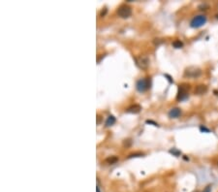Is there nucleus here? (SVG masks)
Listing matches in <instances>:
<instances>
[{"mask_svg": "<svg viewBox=\"0 0 218 192\" xmlns=\"http://www.w3.org/2000/svg\"><path fill=\"white\" fill-rule=\"evenodd\" d=\"M215 17H216V19H218V14H217V15H215Z\"/></svg>", "mask_w": 218, "mask_h": 192, "instance_id": "nucleus-18", "label": "nucleus"}, {"mask_svg": "<svg viewBox=\"0 0 218 192\" xmlns=\"http://www.w3.org/2000/svg\"><path fill=\"white\" fill-rule=\"evenodd\" d=\"M96 192H100V189H99V186H97V188H96Z\"/></svg>", "mask_w": 218, "mask_h": 192, "instance_id": "nucleus-17", "label": "nucleus"}, {"mask_svg": "<svg viewBox=\"0 0 218 192\" xmlns=\"http://www.w3.org/2000/svg\"><path fill=\"white\" fill-rule=\"evenodd\" d=\"M115 118L113 115H109L108 116V118H107V120H106V123H105V126L106 127H110V126H112V125H113L115 124Z\"/></svg>", "mask_w": 218, "mask_h": 192, "instance_id": "nucleus-10", "label": "nucleus"}, {"mask_svg": "<svg viewBox=\"0 0 218 192\" xmlns=\"http://www.w3.org/2000/svg\"><path fill=\"white\" fill-rule=\"evenodd\" d=\"M208 91V86H206V84H199L196 88H195V93L198 95H202V94H205Z\"/></svg>", "mask_w": 218, "mask_h": 192, "instance_id": "nucleus-9", "label": "nucleus"}, {"mask_svg": "<svg viewBox=\"0 0 218 192\" xmlns=\"http://www.w3.org/2000/svg\"><path fill=\"white\" fill-rule=\"evenodd\" d=\"M168 115H169V118H177L181 115V110H180L179 108H173V109L170 110Z\"/></svg>", "mask_w": 218, "mask_h": 192, "instance_id": "nucleus-7", "label": "nucleus"}, {"mask_svg": "<svg viewBox=\"0 0 218 192\" xmlns=\"http://www.w3.org/2000/svg\"><path fill=\"white\" fill-rule=\"evenodd\" d=\"M200 130L201 131H203V132H209V129H208V128H206L205 126H201L200 127Z\"/></svg>", "mask_w": 218, "mask_h": 192, "instance_id": "nucleus-16", "label": "nucleus"}, {"mask_svg": "<svg viewBox=\"0 0 218 192\" xmlns=\"http://www.w3.org/2000/svg\"><path fill=\"white\" fill-rule=\"evenodd\" d=\"M118 161V158H117V156H109L108 158H106L105 159V162L107 163V164H115V163H116Z\"/></svg>", "mask_w": 218, "mask_h": 192, "instance_id": "nucleus-11", "label": "nucleus"}, {"mask_svg": "<svg viewBox=\"0 0 218 192\" xmlns=\"http://www.w3.org/2000/svg\"><path fill=\"white\" fill-rule=\"evenodd\" d=\"M142 155H144V153H142V152H135V153L130 154V155L128 156V158H132V157H140V156H142Z\"/></svg>", "mask_w": 218, "mask_h": 192, "instance_id": "nucleus-14", "label": "nucleus"}, {"mask_svg": "<svg viewBox=\"0 0 218 192\" xmlns=\"http://www.w3.org/2000/svg\"><path fill=\"white\" fill-rule=\"evenodd\" d=\"M117 15L122 19H128L132 15V9H131L130 6L122 4L117 9Z\"/></svg>", "mask_w": 218, "mask_h": 192, "instance_id": "nucleus-4", "label": "nucleus"}, {"mask_svg": "<svg viewBox=\"0 0 218 192\" xmlns=\"http://www.w3.org/2000/svg\"><path fill=\"white\" fill-rule=\"evenodd\" d=\"M206 22V17L203 15H199V16L194 17L190 22V26L193 28H199L203 26Z\"/></svg>", "mask_w": 218, "mask_h": 192, "instance_id": "nucleus-5", "label": "nucleus"}, {"mask_svg": "<svg viewBox=\"0 0 218 192\" xmlns=\"http://www.w3.org/2000/svg\"><path fill=\"white\" fill-rule=\"evenodd\" d=\"M135 61L139 68L144 69V70L146 69L148 65H149V59H148V57L145 56V55H141V56H139V57H136Z\"/></svg>", "mask_w": 218, "mask_h": 192, "instance_id": "nucleus-6", "label": "nucleus"}, {"mask_svg": "<svg viewBox=\"0 0 218 192\" xmlns=\"http://www.w3.org/2000/svg\"><path fill=\"white\" fill-rule=\"evenodd\" d=\"M173 47L174 49H181L183 47V43L180 40H176L173 42Z\"/></svg>", "mask_w": 218, "mask_h": 192, "instance_id": "nucleus-12", "label": "nucleus"}, {"mask_svg": "<svg viewBox=\"0 0 218 192\" xmlns=\"http://www.w3.org/2000/svg\"><path fill=\"white\" fill-rule=\"evenodd\" d=\"M201 192H211V185H208L203 191H201Z\"/></svg>", "mask_w": 218, "mask_h": 192, "instance_id": "nucleus-15", "label": "nucleus"}, {"mask_svg": "<svg viewBox=\"0 0 218 192\" xmlns=\"http://www.w3.org/2000/svg\"><path fill=\"white\" fill-rule=\"evenodd\" d=\"M190 89V84L188 83H181L178 86V92H177L176 99L178 101H183L188 98L189 93L188 90Z\"/></svg>", "mask_w": 218, "mask_h": 192, "instance_id": "nucleus-3", "label": "nucleus"}, {"mask_svg": "<svg viewBox=\"0 0 218 192\" xmlns=\"http://www.w3.org/2000/svg\"><path fill=\"white\" fill-rule=\"evenodd\" d=\"M150 86H151V80L149 77H147L144 79H140L136 83V88L139 92H144L147 89L150 88Z\"/></svg>", "mask_w": 218, "mask_h": 192, "instance_id": "nucleus-2", "label": "nucleus"}, {"mask_svg": "<svg viewBox=\"0 0 218 192\" xmlns=\"http://www.w3.org/2000/svg\"><path fill=\"white\" fill-rule=\"evenodd\" d=\"M170 152L173 153L174 156H179L180 154H181V152H180L179 150H177L176 148H173V150H170Z\"/></svg>", "mask_w": 218, "mask_h": 192, "instance_id": "nucleus-13", "label": "nucleus"}, {"mask_svg": "<svg viewBox=\"0 0 218 192\" xmlns=\"http://www.w3.org/2000/svg\"><path fill=\"white\" fill-rule=\"evenodd\" d=\"M201 75H202V70H201L199 67H196V66L187 67L184 71V74H183V76H184L185 78H188V79L199 78Z\"/></svg>", "mask_w": 218, "mask_h": 192, "instance_id": "nucleus-1", "label": "nucleus"}, {"mask_svg": "<svg viewBox=\"0 0 218 192\" xmlns=\"http://www.w3.org/2000/svg\"><path fill=\"white\" fill-rule=\"evenodd\" d=\"M142 110V107L140 106L138 104H135V105H132V106H130L129 108H127L126 109V113H139L141 112Z\"/></svg>", "mask_w": 218, "mask_h": 192, "instance_id": "nucleus-8", "label": "nucleus"}]
</instances>
